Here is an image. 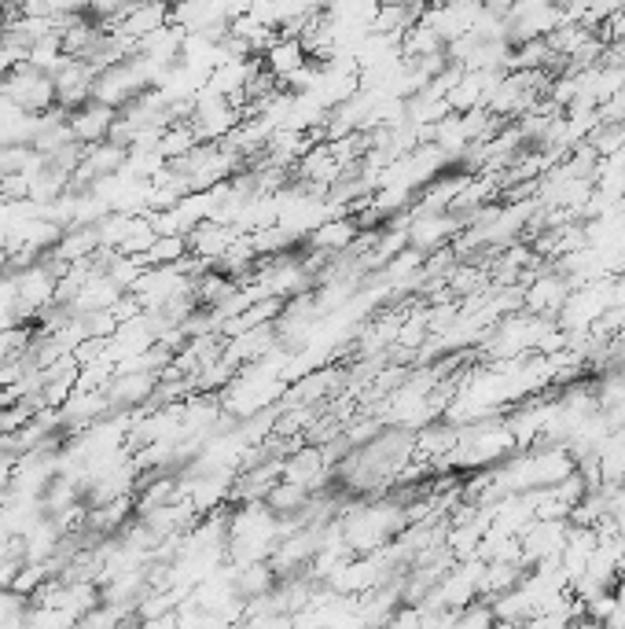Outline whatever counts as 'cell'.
Wrapping results in <instances>:
<instances>
[{
  "label": "cell",
  "instance_id": "cell-4",
  "mask_svg": "<svg viewBox=\"0 0 625 629\" xmlns=\"http://www.w3.org/2000/svg\"><path fill=\"white\" fill-rule=\"evenodd\" d=\"M570 280L567 276H559L552 265H548L545 273L534 276L530 284H526V313H534V317H548V321H556L563 302L570 298Z\"/></svg>",
  "mask_w": 625,
  "mask_h": 629
},
{
  "label": "cell",
  "instance_id": "cell-12",
  "mask_svg": "<svg viewBox=\"0 0 625 629\" xmlns=\"http://www.w3.org/2000/svg\"><path fill=\"white\" fill-rule=\"evenodd\" d=\"M306 63H309V56H306V48H302V41H298V37H284V34L276 37V45L262 56V67L269 70L280 85H284L295 70L306 67Z\"/></svg>",
  "mask_w": 625,
  "mask_h": 629
},
{
  "label": "cell",
  "instance_id": "cell-16",
  "mask_svg": "<svg viewBox=\"0 0 625 629\" xmlns=\"http://www.w3.org/2000/svg\"><path fill=\"white\" fill-rule=\"evenodd\" d=\"M188 254L192 251H188V240H184V236H159L144 258H148V269H173V265L184 262Z\"/></svg>",
  "mask_w": 625,
  "mask_h": 629
},
{
  "label": "cell",
  "instance_id": "cell-10",
  "mask_svg": "<svg viewBox=\"0 0 625 629\" xmlns=\"http://www.w3.org/2000/svg\"><path fill=\"white\" fill-rule=\"evenodd\" d=\"M357 236H361V229H357L353 218H331L324 221L313 236H306V243H309V251L324 254V258H339V254L350 251Z\"/></svg>",
  "mask_w": 625,
  "mask_h": 629
},
{
  "label": "cell",
  "instance_id": "cell-13",
  "mask_svg": "<svg viewBox=\"0 0 625 629\" xmlns=\"http://www.w3.org/2000/svg\"><path fill=\"white\" fill-rule=\"evenodd\" d=\"M276 578L269 563H250V567H232V585H236V596L247 604V600H258V596L273 593Z\"/></svg>",
  "mask_w": 625,
  "mask_h": 629
},
{
  "label": "cell",
  "instance_id": "cell-15",
  "mask_svg": "<svg viewBox=\"0 0 625 629\" xmlns=\"http://www.w3.org/2000/svg\"><path fill=\"white\" fill-rule=\"evenodd\" d=\"M592 41V34L585 30V26H578V23H563L559 30H552V34L545 37V45H548V52L552 56H559V59H570L578 48H585Z\"/></svg>",
  "mask_w": 625,
  "mask_h": 629
},
{
  "label": "cell",
  "instance_id": "cell-21",
  "mask_svg": "<svg viewBox=\"0 0 625 629\" xmlns=\"http://www.w3.org/2000/svg\"><path fill=\"white\" fill-rule=\"evenodd\" d=\"M140 629H181V622H177V611H170V615H162V618L140 622Z\"/></svg>",
  "mask_w": 625,
  "mask_h": 629
},
{
  "label": "cell",
  "instance_id": "cell-7",
  "mask_svg": "<svg viewBox=\"0 0 625 629\" xmlns=\"http://www.w3.org/2000/svg\"><path fill=\"white\" fill-rule=\"evenodd\" d=\"M239 236H243V232L232 229V225L203 221V225H195V232H188V251H192V258H199V262H206L210 269H214Z\"/></svg>",
  "mask_w": 625,
  "mask_h": 629
},
{
  "label": "cell",
  "instance_id": "cell-8",
  "mask_svg": "<svg viewBox=\"0 0 625 629\" xmlns=\"http://www.w3.org/2000/svg\"><path fill=\"white\" fill-rule=\"evenodd\" d=\"M162 26H173L166 4H129L122 15V23L114 26V34L125 37L129 45H137V41H144V37L159 34Z\"/></svg>",
  "mask_w": 625,
  "mask_h": 629
},
{
  "label": "cell",
  "instance_id": "cell-5",
  "mask_svg": "<svg viewBox=\"0 0 625 629\" xmlns=\"http://www.w3.org/2000/svg\"><path fill=\"white\" fill-rule=\"evenodd\" d=\"M328 457H324V449L320 446H298L291 449L284 457V479L280 482H291V486H302V490L317 493L324 482H328Z\"/></svg>",
  "mask_w": 625,
  "mask_h": 629
},
{
  "label": "cell",
  "instance_id": "cell-9",
  "mask_svg": "<svg viewBox=\"0 0 625 629\" xmlns=\"http://www.w3.org/2000/svg\"><path fill=\"white\" fill-rule=\"evenodd\" d=\"M460 229L456 218L449 214H427V218H412L409 225V247L412 251H420L423 258H431V254L445 251L449 240H453V232Z\"/></svg>",
  "mask_w": 625,
  "mask_h": 629
},
{
  "label": "cell",
  "instance_id": "cell-6",
  "mask_svg": "<svg viewBox=\"0 0 625 629\" xmlns=\"http://www.w3.org/2000/svg\"><path fill=\"white\" fill-rule=\"evenodd\" d=\"M114 122H118V111H111V107H103V103H96V100H89L85 107H78V111L67 118L70 137L78 140L81 148H96V144H107Z\"/></svg>",
  "mask_w": 625,
  "mask_h": 629
},
{
  "label": "cell",
  "instance_id": "cell-2",
  "mask_svg": "<svg viewBox=\"0 0 625 629\" xmlns=\"http://www.w3.org/2000/svg\"><path fill=\"white\" fill-rule=\"evenodd\" d=\"M155 387H159V376H151V372H125V376H114L103 394H107L111 412L137 416V409H148V401L155 398Z\"/></svg>",
  "mask_w": 625,
  "mask_h": 629
},
{
  "label": "cell",
  "instance_id": "cell-18",
  "mask_svg": "<svg viewBox=\"0 0 625 629\" xmlns=\"http://www.w3.org/2000/svg\"><path fill=\"white\" fill-rule=\"evenodd\" d=\"M548 493H552V497H556L559 504H567V508H574V504L585 501V493H589V486H585V479H581L578 468H574V471L567 475V479L556 482V486H552Z\"/></svg>",
  "mask_w": 625,
  "mask_h": 629
},
{
  "label": "cell",
  "instance_id": "cell-11",
  "mask_svg": "<svg viewBox=\"0 0 625 629\" xmlns=\"http://www.w3.org/2000/svg\"><path fill=\"white\" fill-rule=\"evenodd\" d=\"M460 435H464V427L434 420V424H427L423 431H416V457L427 460V464H438V460H445L460 446Z\"/></svg>",
  "mask_w": 625,
  "mask_h": 629
},
{
  "label": "cell",
  "instance_id": "cell-19",
  "mask_svg": "<svg viewBox=\"0 0 625 629\" xmlns=\"http://www.w3.org/2000/svg\"><path fill=\"white\" fill-rule=\"evenodd\" d=\"M387 629H423V611L420 607L401 604L398 611L387 618Z\"/></svg>",
  "mask_w": 625,
  "mask_h": 629
},
{
  "label": "cell",
  "instance_id": "cell-20",
  "mask_svg": "<svg viewBox=\"0 0 625 629\" xmlns=\"http://www.w3.org/2000/svg\"><path fill=\"white\" fill-rule=\"evenodd\" d=\"M607 519L614 523L618 534H625V486H618V490L611 493V501H607Z\"/></svg>",
  "mask_w": 625,
  "mask_h": 629
},
{
  "label": "cell",
  "instance_id": "cell-1",
  "mask_svg": "<svg viewBox=\"0 0 625 629\" xmlns=\"http://www.w3.org/2000/svg\"><path fill=\"white\" fill-rule=\"evenodd\" d=\"M0 96L8 103H15L23 115L41 118L56 107V81H52V74H45V70L23 63V67H15L8 78L0 81Z\"/></svg>",
  "mask_w": 625,
  "mask_h": 629
},
{
  "label": "cell",
  "instance_id": "cell-17",
  "mask_svg": "<svg viewBox=\"0 0 625 629\" xmlns=\"http://www.w3.org/2000/svg\"><path fill=\"white\" fill-rule=\"evenodd\" d=\"M45 582H52V571H48V563H23V567H19V574H15V582H12V593L34 596Z\"/></svg>",
  "mask_w": 625,
  "mask_h": 629
},
{
  "label": "cell",
  "instance_id": "cell-14",
  "mask_svg": "<svg viewBox=\"0 0 625 629\" xmlns=\"http://www.w3.org/2000/svg\"><path fill=\"white\" fill-rule=\"evenodd\" d=\"M442 52H445L442 37L434 34V30L423 23V19L401 34V59H405V63H423V59L442 56Z\"/></svg>",
  "mask_w": 625,
  "mask_h": 629
},
{
  "label": "cell",
  "instance_id": "cell-3",
  "mask_svg": "<svg viewBox=\"0 0 625 629\" xmlns=\"http://www.w3.org/2000/svg\"><path fill=\"white\" fill-rule=\"evenodd\" d=\"M56 81V107H63L67 115H74L78 107L92 100V85H96V70L85 59H67L63 67L52 74Z\"/></svg>",
  "mask_w": 625,
  "mask_h": 629
}]
</instances>
